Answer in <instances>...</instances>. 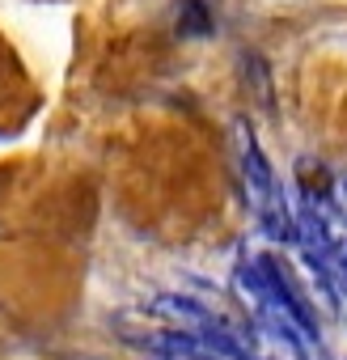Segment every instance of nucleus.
<instances>
[{
  "mask_svg": "<svg viewBox=\"0 0 347 360\" xmlns=\"http://www.w3.org/2000/svg\"><path fill=\"white\" fill-rule=\"evenodd\" d=\"M233 157H237V178H242V191L250 212L258 217L263 233L271 242H292L296 238V212L288 208V195L280 187V178L271 169V161L258 148V136L246 119L233 123Z\"/></svg>",
  "mask_w": 347,
  "mask_h": 360,
  "instance_id": "obj_1",
  "label": "nucleus"
},
{
  "mask_svg": "<svg viewBox=\"0 0 347 360\" xmlns=\"http://www.w3.org/2000/svg\"><path fill=\"white\" fill-rule=\"evenodd\" d=\"M246 343H250V356L254 360H313V352L288 335L284 326H271L263 318H250L246 322Z\"/></svg>",
  "mask_w": 347,
  "mask_h": 360,
  "instance_id": "obj_2",
  "label": "nucleus"
},
{
  "mask_svg": "<svg viewBox=\"0 0 347 360\" xmlns=\"http://www.w3.org/2000/svg\"><path fill=\"white\" fill-rule=\"evenodd\" d=\"M326 204L334 208V217H339V221H347V169L330 178V187H326Z\"/></svg>",
  "mask_w": 347,
  "mask_h": 360,
  "instance_id": "obj_3",
  "label": "nucleus"
}]
</instances>
